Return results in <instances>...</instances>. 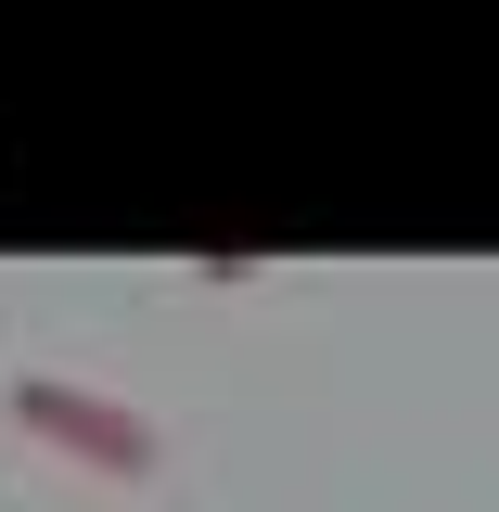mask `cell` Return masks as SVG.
I'll list each match as a JSON object with an SVG mask.
<instances>
[{"instance_id": "6da1fadb", "label": "cell", "mask_w": 499, "mask_h": 512, "mask_svg": "<svg viewBox=\"0 0 499 512\" xmlns=\"http://www.w3.org/2000/svg\"><path fill=\"white\" fill-rule=\"evenodd\" d=\"M13 423L77 448L90 474H154V423L128 397H103V384H77V372H13Z\"/></svg>"}]
</instances>
